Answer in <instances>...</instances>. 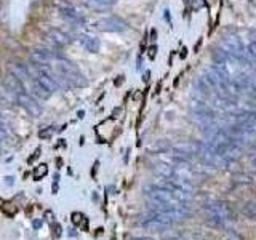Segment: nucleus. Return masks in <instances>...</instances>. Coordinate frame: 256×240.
Returning <instances> with one entry per match:
<instances>
[{"label": "nucleus", "instance_id": "f257e3e1", "mask_svg": "<svg viewBox=\"0 0 256 240\" xmlns=\"http://www.w3.org/2000/svg\"><path fill=\"white\" fill-rule=\"evenodd\" d=\"M205 211H206V216L208 220L213 223L216 226H226L229 223L234 221V211L226 202H220V200H213V202H208L205 205Z\"/></svg>", "mask_w": 256, "mask_h": 240}, {"label": "nucleus", "instance_id": "f03ea898", "mask_svg": "<svg viewBox=\"0 0 256 240\" xmlns=\"http://www.w3.org/2000/svg\"><path fill=\"white\" fill-rule=\"evenodd\" d=\"M151 211L160 213L162 216L168 218L173 223L188 220L190 216V210L188 205H175V204H162V202H151L149 205Z\"/></svg>", "mask_w": 256, "mask_h": 240}, {"label": "nucleus", "instance_id": "7ed1b4c3", "mask_svg": "<svg viewBox=\"0 0 256 240\" xmlns=\"http://www.w3.org/2000/svg\"><path fill=\"white\" fill-rule=\"evenodd\" d=\"M56 64H58V70L70 82V85L72 86H85L86 85L85 77L70 61H68V59H64L61 56L56 59Z\"/></svg>", "mask_w": 256, "mask_h": 240}, {"label": "nucleus", "instance_id": "20e7f679", "mask_svg": "<svg viewBox=\"0 0 256 240\" xmlns=\"http://www.w3.org/2000/svg\"><path fill=\"white\" fill-rule=\"evenodd\" d=\"M146 197L149 199V202H162V204H175V205H186L184 202H181L171 190H168L165 188L159 186H148L146 188Z\"/></svg>", "mask_w": 256, "mask_h": 240}, {"label": "nucleus", "instance_id": "39448f33", "mask_svg": "<svg viewBox=\"0 0 256 240\" xmlns=\"http://www.w3.org/2000/svg\"><path fill=\"white\" fill-rule=\"evenodd\" d=\"M173 224V221H170L168 218L162 216L160 213L149 210V216H146V220L141 221V226L144 229H148L151 232H165L167 229H170Z\"/></svg>", "mask_w": 256, "mask_h": 240}, {"label": "nucleus", "instance_id": "423d86ee", "mask_svg": "<svg viewBox=\"0 0 256 240\" xmlns=\"http://www.w3.org/2000/svg\"><path fill=\"white\" fill-rule=\"evenodd\" d=\"M98 29L104 32H123L128 29V24L122 18H117V16H107V18H102L98 23Z\"/></svg>", "mask_w": 256, "mask_h": 240}, {"label": "nucleus", "instance_id": "0eeeda50", "mask_svg": "<svg viewBox=\"0 0 256 240\" xmlns=\"http://www.w3.org/2000/svg\"><path fill=\"white\" fill-rule=\"evenodd\" d=\"M54 5H56V7L59 8V12H61L63 18L68 19L69 23H72V24H82V23H84V16H82L70 3L58 0V2H54Z\"/></svg>", "mask_w": 256, "mask_h": 240}, {"label": "nucleus", "instance_id": "6e6552de", "mask_svg": "<svg viewBox=\"0 0 256 240\" xmlns=\"http://www.w3.org/2000/svg\"><path fill=\"white\" fill-rule=\"evenodd\" d=\"M16 101H18L19 104L23 106L26 111L31 114V116L37 117V116H40V114H42V107L39 106V103H37L31 95H27L26 91L16 95Z\"/></svg>", "mask_w": 256, "mask_h": 240}, {"label": "nucleus", "instance_id": "1a4fd4ad", "mask_svg": "<svg viewBox=\"0 0 256 240\" xmlns=\"http://www.w3.org/2000/svg\"><path fill=\"white\" fill-rule=\"evenodd\" d=\"M79 43L88 53H98V51H100V47H101L100 45V40H98L95 35H90V34L80 35L79 37Z\"/></svg>", "mask_w": 256, "mask_h": 240}, {"label": "nucleus", "instance_id": "9d476101", "mask_svg": "<svg viewBox=\"0 0 256 240\" xmlns=\"http://www.w3.org/2000/svg\"><path fill=\"white\" fill-rule=\"evenodd\" d=\"M10 72H12L13 77L23 82L24 86L26 84H29L32 79V75L29 74V69H26V66H21V64H12V66H10Z\"/></svg>", "mask_w": 256, "mask_h": 240}, {"label": "nucleus", "instance_id": "9b49d317", "mask_svg": "<svg viewBox=\"0 0 256 240\" xmlns=\"http://www.w3.org/2000/svg\"><path fill=\"white\" fill-rule=\"evenodd\" d=\"M40 70V69H39ZM37 82H39V84L43 86V88H45L48 93H54V91H58L59 90V86H58V84L56 82H54V79L53 77H50V75L48 74H45V72H39V75H37V79H35Z\"/></svg>", "mask_w": 256, "mask_h": 240}, {"label": "nucleus", "instance_id": "f8f14e48", "mask_svg": "<svg viewBox=\"0 0 256 240\" xmlns=\"http://www.w3.org/2000/svg\"><path fill=\"white\" fill-rule=\"evenodd\" d=\"M47 35H48V40H50L53 45H56V47L68 45V43L70 42L69 35L64 34V32L59 31V29H51V31H48Z\"/></svg>", "mask_w": 256, "mask_h": 240}, {"label": "nucleus", "instance_id": "ddd939ff", "mask_svg": "<svg viewBox=\"0 0 256 240\" xmlns=\"http://www.w3.org/2000/svg\"><path fill=\"white\" fill-rule=\"evenodd\" d=\"M195 88H197L200 93H204V95H210L211 93V85L208 84V82L205 80V77H200L195 80Z\"/></svg>", "mask_w": 256, "mask_h": 240}, {"label": "nucleus", "instance_id": "4468645a", "mask_svg": "<svg viewBox=\"0 0 256 240\" xmlns=\"http://www.w3.org/2000/svg\"><path fill=\"white\" fill-rule=\"evenodd\" d=\"M86 5H88L91 10H96V12H106V10L111 8L109 5L100 2V0H86Z\"/></svg>", "mask_w": 256, "mask_h": 240}, {"label": "nucleus", "instance_id": "2eb2a0df", "mask_svg": "<svg viewBox=\"0 0 256 240\" xmlns=\"http://www.w3.org/2000/svg\"><path fill=\"white\" fill-rule=\"evenodd\" d=\"M48 173V167L45 165V163H42V165H39L34 170V178L35 179H40V178H43L45 174Z\"/></svg>", "mask_w": 256, "mask_h": 240}, {"label": "nucleus", "instance_id": "dca6fc26", "mask_svg": "<svg viewBox=\"0 0 256 240\" xmlns=\"http://www.w3.org/2000/svg\"><path fill=\"white\" fill-rule=\"evenodd\" d=\"M72 223L77 226H82L84 229H86V218H84V215L80 213H74L72 215Z\"/></svg>", "mask_w": 256, "mask_h": 240}, {"label": "nucleus", "instance_id": "f3484780", "mask_svg": "<svg viewBox=\"0 0 256 240\" xmlns=\"http://www.w3.org/2000/svg\"><path fill=\"white\" fill-rule=\"evenodd\" d=\"M53 133H54V127H45V128L40 130V132H39V138H42V139L51 138Z\"/></svg>", "mask_w": 256, "mask_h": 240}, {"label": "nucleus", "instance_id": "a211bd4d", "mask_svg": "<svg viewBox=\"0 0 256 240\" xmlns=\"http://www.w3.org/2000/svg\"><path fill=\"white\" fill-rule=\"evenodd\" d=\"M2 210H3V213H5V215H8V216H13V215L16 213V206L10 205V204L2 205Z\"/></svg>", "mask_w": 256, "mask_h": 240}, {"label": "nucleus", "instance_id": "6ab92c4d", "mask_svg": "<svg viewBox=\"0 0 256 240\" xmlns=\"http://www.w3.org/2000/svg\"><path fill=\"white\" fill-rule=\"evenodd\" d=\"M247 53H248V56L252 58V59H255L256 61V42H252L248 45V48H247Z\"/></svg>", "mask_w": 256, "mask_h": 240}, {"label": "nucleus", "instance_id": "aec40b11", "mask_svg": "<svg viewBox=\"0 0 256 240\" xmlns=\"http://www.w3.org/2000/svg\"><path fill=\"white\" fill-rule=\"evenodd\" d=\"M204 7H206L205 0H192V8L194 10H199V8H204Z\"/></svg>", "mask_w": 256, "mask_h": 240}, {"label": "nucleus", "instance_id": "412c9836", "mask_svg": "<svg viewBox=\"0 0 256 240\" xmlns=\"http://www.w3.org/2000/svg\"><path fill=\"white\" fill-rule=\"evenodd\" d=\"M32 226H34V229H40L42 227V221L40 220H35L34 223H32Z\"/></svg>", "mask_w": 256, "mask_h": 240}, {"label": "nucleus", "instance_id": "4be33fe9", "mask_svg": "<svg viewBox=\"0 0 256 240\" xmlns=\"http://www.w3.org/2000/svg\"><path fill=\"white\" fill-rule=\"evenodd\" d=\"M100 2H102V3H106V5H109V7H112V5L117 2V0H100Z\"/></svg>", "mask_w": 256, "mask_h": 240}, {"label": "nucleus", "instance_id": "5701e85b", "mask_svg": "<svg viewBox=\"0 0 256 240\" xmlns=\"http://www.w3.org/2000/svg\"><path fill=\"white\" fill-rule=\"evenodd\" d=\"M155 51H157V48H155V47H152V48H151V53H149V58H151V59H154Z\"/></svg>", "mask_w": 256, "mask_h": 240}, {"label": "nucleus", "instance_id": "b1692460", "mask_svg": "<svg viewBox=\"0 0 256 240\" xmlns=\"http://www.w3.org/2000/svg\"><path fill=\"white\" fill-rule=\"evenodd\" d=\"M133 240H154V239H151V237H138V239H133Z\"/></svg>", "mask_w": 256, "mask_h": 240}, {"label": "nucleus", "instance_id": "393cba45", "mask_svg": "<svg viewBox=\"0 0 256 240\" xmlns=\"http://www.w3.org/2000/svg\"><path fill=\"white\" fill-rule=\"evenodd\" d=\"M181 58H186V48H183V51H181Z\"/></svg>", "mask_w": 256, "mask_h": 240}, {"label": "nucleus", "instance_id": "a878e982", "mask_svg": "<svg viewBox=\"0 0 256 240\" xmlns=\"http://www.w3.org/2000/svg\"><path fill=\"white\" fill-rule=\"evenodd\" d=\"M0 205H2V200H0Z\"/></svg>", "mask_w": 256, "mask_h": 240}]
</instances>
